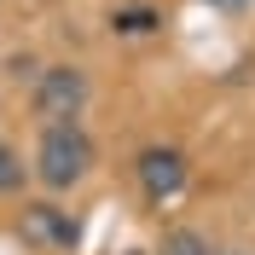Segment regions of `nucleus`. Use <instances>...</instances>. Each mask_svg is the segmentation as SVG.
Segmentation results:
<instances>
[{"label":"nucleus","mask_w":255,"mask_h":255,"mask_svg":"<svg viewBox=\"0 0 255 255\" xmlns=\"http://www.w3.org/2000/svg\"><path fill=\"white\" fill-rule=\"evenodd\" d=\"M93 162H99V145H93V133H87L81 122H47L29 174L47 191H76L81 180L93 174Z\"/></svg>","instance_id":"nucleus-1"},{"label":"nucleus","mask_w":255,"mask_h":255,"mask_svg":"<svg viewBox=\"0 0 255 255\" xmlns=\"http://www.w3.org/2000/svg\"><path fill=\"white\" fill-rule=\"evenodd\" d=\"M87 99H93V81H87L81 64H47L29 87V111H35L41 128L47 122H76L87 111Z\"/></svg>","instance_id":"nucleus-2"},{"label":"nucleus","mask_w":255,"mask_h":255,"mask_svg":"<svg viewBox=\"0 0 255 255\" xmlns=\"http://www.w3.org/2000/svg\"><path fill=\"white\" fill-rule=\"evenodd\" d=\"M133 174H139L145 203H168V197L186 191L191 162H186V151H174V145H145L139 157H133Z\"/></svg>","instance_id":"nucleus-3"},{"label":"nucleus","mask_w":255,"mask_h":255,"mask_svg":"<svg viewBox=\"0 0 255 255\" xmlns=\"http://www.w3.org/2000/svg\"><path fill=\"white\" fill-rule=\"evenodd\" d=\"M17 238L29 244V250L58 255V250H76V244H81V226H76V215H70V209H58V203H23Z\"/></svg>","instance_id":"nucleus-4"},{"label":"nucleus","mask_w":255,"mask_h":255,"mask_svg":"<svg viewBox=\"0 0 255 255\" xmlns=\"http://www.w3.org/2000/svg\"><path fill=\"white\" fill-rule=\"evenodd\" d=\"M157 255H221V250H215L197 226H168L162 244H157Z\"/></svg>","instance_id":"nucleus-5"},{"label":"nucleus","mask_w":255,"mask_h":255,"mask_svg":"<svg viewBox=\"0 0 255 255\" xmlns=\"http://www.w3.org/2000/svg\"><path fill=\"white\" fill-rule=\"evenodd\" d=\"M157 23H162V17L151 12V6H122V12H111V29L116 35H151Z\"/></svg>","instance_id":"nucleus-6"},{"label":"nucleus","mask_w":255,"mask_h":255,"mask_svg":"<svg viewBox=\"0 0 255 255\" xmlns=\"http://www.w3.org/2000/svg\"><path fill=\"white\" fill-rule=\"evenodd\" d=\"M23 180H29V162L17 157L12 145L0 139V197H12V191H23Z\"/></svg>","instance_id":"nucleus-7"},{"label":"nucleus","mask_w":255,"mask_h":255,"mask_svg":"<svg viewBox=\"0 0 255 255\" xmlns=\"http://www.w3.org/2000/svg\"><path fill=\"white\" fill-rule=\"evenodd\" d=\"M209 6H221V12H244L250 0H209Z\"/></svg>","instance_id":"nucleus-8"},{"label":"nucleus","mask_w":255,"mask_h":255,"mask_svg":"<svg viewBox=\"0 0 255 255\" xmlns=\"http://www.w3.org/2000/svg\"><path fill=\"white\" fill-rule=\"evenodd\" d=\"M221 255H250V250H221Z\"/></svg>","instance_id":"nucleus-9"},{"label":"nucleus","mask_w":255,"mask_h":255,"mask_svg":"<svg viewBox=\"0 0 255 255\" xmlns=\"http://www.w3.org/2000/svg\"><path fill=\"white\" fill-rule=\"evenodd\" d=\"M133 255H139V250H133Z\"/></svg>","instance_id":"nucleus-10"}]
</instances>
